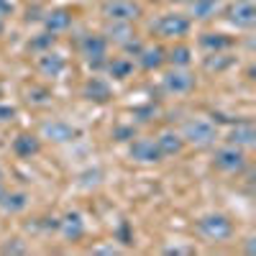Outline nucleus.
Instances as JSON below:
<instances>
[{
    "mask_svg": "<svg viewBox=\"0 0 256 256\" xmlns=\"http://www.w3.org/2000/svg\"><path fill=\"white\" fill-rule=\"evenodd\" d=\"M90 254H108L110 256V254H120V248L118 246H92Z\"/></svg>",
    "mask_w": 256,
    "mask_h": 256,
    "instance_id": "nucleus-34",
    "label": "nucleus"
},
{
    "mask_svg": "<svg viewBox=\"0 0 256 256\" xmlns=\"http://www.w3.org/2000/svg\"><path fill=\"white\" fill-rule=\"evenodd\" d=\"M198 233L208 244H228L236 228H233V220L223 212H208L198 220Z\"/></svg>",
    "mask_w": 256,
    "mask_h": 256,
    "instance_id": "nucleus-2",
    "label": "nucleus"
},
{
    "mask_svg": "<svg viewBox=\"0 0 256 256\" xmlns=\"http://www.w3.org/2000/svg\"><path fill=\"white\" fill-rule=\"evenodd\" d=\"M100 16L105 20H123V24H134L144 16V6L138 0H102Z\"/></svg>",
    "mask_w": 256,
    "mask_h": 256,
    "instance_id": "nucleus-4",
    "label": "nucleus"
},
{
    "mask_svg": "<svg viewBox=\"0 0 256 256\" xmlns=\"http://www.w3.org/2000/svg\"><path fill=\"white\" fill-rule=\"evenodd\" d=\"M28 208V195L26 192H3V198H0V210L6 212V216H18V212H24Z\"/></svg>",
    "mask_w": 256,
    "mask_h": 256,
    "instance_id": "nucleus-23",
    "label": "nucleus"
},
{
    "mask_svg": "<svg viewBox=\"0 0 256 256\" xmlns=\"http://www.w3.org/2000/svg\"><path fill=\"white\" fill-rule=\"evenodd\" d=\"M41 24H44V31L49 34H64L70 26H72V10L70 8H52L44 13V18H41Z\"/></svg>",
    "mask_w": 256,
    "mask_h": 256,
    "instance_id": "nucleus-18",
    "label": "nucleus"
},
{
    "mask_svg": "<svg viewBox=\"0 0 256 256\" xmlns=\"http://www.w3.org/2000/svg\"><path fill=\"white\" fill-rule=\"evenodd\" d=\"M169 3H174V6H187L190 0H169Z\"/></svg>",
    "mask_w": 256,
    "mask_h": 256,
    "instance_id": "nucleus-37",
    "label": "nucleus"
},
{
    "mask_svg": "<svg viewBox=\"0 0 256 256\" xmlns=\"http://www.w3.org/2000/svg\"><path fill=\"white\" fill-rule=\"evenodd\" d=\"M198 44L205 52H228V49L236 46V38L228 36V34H220V31H202L198 36Z\"/></svg>",
    "mask_w": 256,
    "mask_h": 256,
    "instance_id": "nucleus-19",
    "label": "nucleus"
},
{
    "mask_svg": "<svg viewBox=\"0 0 256 256\" xmlns=\"http://www.w3.org/2000/svg\"><path fill=\"white\" fill-rule=\"evenodd\" d=\"M223 0H190L187 3V16L190 20H212L220 16Z\"/></svg>",
    "mask_w": 256,
    "mask_h": 256,
    "instance_id": "nucleus-16",
    "label": "nucleus"
},
{
    "mask_svg": "<svg viewBox=\"0 0 256 256\" xmlns=\"http://www.w3.org/2000/svg\"><path fill=\"white\" fill-rule=\"evenodd\" d=\"M134 116H136L138 120H144V123H146V120H152V118H154V105H146V108H136Z\"/></svg>",
    "mask_w": 256,
    "mask_h": 256,
    "instance_id": "nucleus-31",
    "label": "nucleus"
},
{
    "mask_svg": "<svg viewBox=\"0 0 256 256\" xmlns=\"http://www.w3.org/2000/svg\"><path fill=\"white\" fill-rule=\"evenodd\" d=\"M246 241H248V244H246V254H256V246H254V241H256V238H254V236H248Z\"/></svg>",
    "mask_w": 256,
    "mask_h": 256,
    "instance_id": "nucleus-36",
    "label": "nucleus"
},
{
    "mask_svg": "<svg viewBox=\"0 0 256 256\" xmlns=\"http://www.w3.org/2000/svg\"><path fill=\"white\" fill-rule=\"evenodd\" d=\"M62 233V238L67 241V244H77L82 236H84V230H88V226H84V218H82V212L77 210H70V212H64V216L59 218V228Z\"/></svg>",
    "mask_w": 256,
    "mask_h": 256,
    "instance_id": "nucleus-11",
    "label": "nucleus"
},
{
    "mask_svg": "<svg viewBox=\"0 0 256 256\" xmlns=\"http://www.w3.org/2000/svg\"><path fill=\"white\" fill-rule=\"evenodd\" d=\"M190 28H192L190 16H187V13H177V10L159 16V20L154 24V31H156L162 38H172V41L184 38V36L190 34Z\"/></svg>",
    "mask_w": 256,
    "mask_h": 256,
    "instance_id": "nucleus-7",
    "label": "nucleus"
},
{
    "mask_svg": "<svg viewBox=\"0 0 256 256\" xmlns=\"http://www.w3.org/2000/svg\"><path fill=\"white\" fill-rule=\"evenodd\" d=\"M105 72H108L113 80H128L134 74V70H136V64H134V59L131 56H108V62H105V67H102Z\"/></svg>",
    "mask_w": 256,
    "mask_h": 256,
    "instance_id": "nucleus-22",
    "label": "nucleus"
},
{
    "mask_svg": "<svg viewBox=\"0 0 256 256\" xmlns=\"http://www.w3.org/2000/svg\"><path fill=\"white\" fill-rule=\"evenodd\" d=\"M128 156L138 164H159L164 156L156 146V138L152 136H134L128 144Z\"/></svg>",
    "mask_w": 256,
    "mask_h": 256,
    "instance_id": "nucleus-9",
    "label": "nucleus"
},
{
    "mask_svg": "<svg viewBox=\"0 0 256 256\" xmlns=\"http://www.w3.org/2000/svg\"><path fill=\"white\" fill-rule=\"evenodd\" d=\"M3 31H6V18H0V36H3Z\"/></svg>",
    "mask_w": 256,
    "mask_h": 256,
    "instance_id": "nucleus-38",
    "label": "nucleus"
},
{
    "mask_svg": "<svg viewBox=\"0 0 256 256\" xmlns=\"http://www.w3.org/2000/svg\"><path fill=\"white\" fill-rule=\"evenodd\" d=\"M244 3H256V0H244Z\"/></svg>",
    "mask_w": 256,
    "mask_h": 256,
    "instance_id": "nucleus-42",
    "label": "nucleus"
},
{
    "mask_svg": "<svg viewBox=\"0 0 256 256\" xmlns=\"http://www.w3.org/2000/svg\"><path fill=\"white\" fill-rule=\"evenodd\" d=\"M141 49H144V41L138 38V34H136L134 38H128L126 44L120 46V52H123L126 56H138V54H141Z\"/></svg>",
    "mask_w": 256,
    "mask_h": 256,
    "instance_id": "nucleus-28",
    "label": "nucleus"
},
{
    "mask_svg": "<svg viewBox=\"0 0 256 256\" xmlns=\"http://www.w3.org/2000/svg\"><path fill=\"white\" fill-rule=\"evenodd\" d=\"M10 148H13V154L18 159H31V156H36L41 152V136H36V134H18L13 138Z\"/></svg>",
    "mask_w": 256,
    "mask_h": 256,
    "instance_id": "nucleus-20",
    "label": "nucleus"
},
{
    "mask_svg": "<svg viewBox=\"0 0 256 256\" xmlns=\"http://www.w3.org/2000/svg\"><path fill=\"white\" fill-rule=\"evenodd\" d=\"M248 164V156L244 148L233 146V144H226V146H218L212 152V166L223 174H241Z\"/></svg>",
    "mask_w": 256,
    "mask_h": 256,
    "instance_id": "nucleus-3",
    "label": "nucleus"
},
{
    "mask_svg": "<svg viewBox=\"0 0 256 256\" xmlns=\"http://www.w3.org/2000/svg\"><path fill=\"white\" fill-rule=\"evenodd\" d=\"M164 254H169V256H182V254H195V248H192V246H166Z\"/></svg>",
    "mask_w": 256,
    "mask_h": 256,
    "instance_id": "nucleus-33",
    "label": "nucleus"
},
{
    "mask_svg": "<svg viewBox=\"0 0 256 256\" xmlns=\"http://www.w3.org/2000/svg\"><path fill=\"white\" fill-rule=\"evenodd\" d=\"M136 136V126L131 123V126H118V128H113V138L116 141H131Z\"/></svg>",
    "mask_w": 256,
    "mask_h": 256,
    "instance_id": "nucleus-29",
    "label": "nucleus"
},
{
    "mask_svg": "<svg viewBox=\"0 0 256 256\" xmlns=\"http://www.w3.org/2000/svg\"><path fill=\"white\" fill-rule=\"evenodd\" d=\"M180 136L184 138V146H195V148H210L220 141L218 123L210 118H190L182 123Z\"/></svg>",
    "mask_w": 256,
    "mask_h": 256,
    "instance_id": "nucleus-1",
    "label": "nucleus"
},
{
    "mask_svg": "<svg viewBox=\"0 0 256 256\" xmlns=\"http://www.w3.org/2000/svg\"><path fill=\"white\" fill-rule=\"evenodd\" d=\"M100 34L105 36V41H108V44H113V46H118V49L126 44L128 38L136 36L134 24H123V20H105V26H102Z\"/></svg>",
    "mask_w": 256,
    "mask_h": 256,
    "instance_id": "nucleus-14",
    "label": "nucleus"
},
{
    "mask_svg": "<svg viewBox=\"0 0 256 256\" xmlns=\"http://www.w3.org/2000/svg\"><path fill=\"white\" fill-rule=\"evenodd\" d=\"M108 41L102 34H84L80 38V54L84 56V62L90 64L92 70H102L105 62H108Z\"/></svg>",
    "mask_w": 256,
    "mask_h": 256,
    "instance_id": "nucleus-5",
    "label": "nucleus"
},
{
    "mask_svg": "<svg viewBox=\"0 0 256 256\" xmlns=\"http://www.w3.org/2000/svg\"><path fill=\"white\" fill-rule=\"evenodd\" d=\"M236 64V56H230L228 52H208V56H202V67L208 72H226Z\"/></svg>",
    "mask_w": 256,
    "mask_h": 256,
    "instance_id": "nucleus-24",
    "label": "nucleus"
},
{
    "mask_svg": "<svg viewBox=\"0 0 256 256\" xmlns=\"http://www.w3.org/2000/svg\"><path fill=\"white\" fill-rule=\"evenodd\" d=\"M0 254H10V256H16V254H28V246H26V241L24 238H8L3 246H0Z\"/></svg>",
    "mask_w": 256,
    "mask_h": 256,
    "instance_id": "nucleus-27",
    "label": "nucleus"
},
{
    "mask_svg": "<svg viewBox=\"0 0 256 256\" xmlns=\"http://www.w3.org/2000/svg\"><path fill=\"white\" fill-rule=\"evenodd\" d=\"M156 146H159V152L162 156H180L184 152V138L180 136V131H162L156 136Z\"/></svg>",
    "mask_w": 256,
    "mask_h": 256,
    "instance_id": "nucleus-21",
    "label": "nucleus"
},
{
    "mask_svg": "<svg viewBox=\"0 0 256 256\" xmlns=\"http://www.w3.org/2000/svg\"><path fill=\"white\" fill-rule=\"evenodd\" d=\"M148 3H164V0H148Z\"/></svg>",
    "mask_w": 256,
    "mask_h": 256,
    "instance_id": "nucleus-41",
    "label": "nucleus"
},
{
    "mask_svg": "<svg viewBox=\"0 0 256 256\" xmlns=\"http://www.w3.org/2000/svg\"><path fill=\"white\" fill-rule=\"evenodd\" d=\"M226 141L233 144V146H238V148H244V152L254 148V146H256V128H254V123H251V120L236 123V126L228 131V138H226Z\"/></svg>",
    "mask_w": 256,
    "mask_h": 256,
    "instance_id": "nucleus-15",
    "label": "nucleus"
},
{
    "mask_svg": "<svg viewBox=\"0 0 256 256\" xmlns=\"http://www.w3.org/2000/svg\"><path fill=\"white\" fill-rule=\"evenodd\" d=\"M192 59H195V52L187 44H174L172 49H166V64L169 67H190Z\"/></svg>",
    "mask_w": 256,
    "mask_h": 256,
    "instance_id": "nucleus-25",
    "label": "nucleus"
},
{
    "mask_svg": "<svg viewBox=\"0 0 256 256\" xmlns=\"http://www.w3.org/2000/svg\"><path fill=\"white\" fill-rule=\"evenodd\" d=\"M162 88L169 95H190L192 90L198 88V77L192 74L187 67H172L169 72H164Z\"/></svg>",
    "mask_w": 256,
    "mask_h": 256,
    "instance_id": "nucleus-8",
    "label": "nucleus"
},
{
    "mask_svg": "<svg viewBox=\"0 0 256 256\" xmlns=\"http://www.w3.org/2000/svg\"><path fill=\"white\" fill-rule=\"evenodd\" d=\"M54 44H56V36L49 34V31H44V34H38V36H34V38L28 41V49L36 52V54H44V52H49Z\"/></svg>",
    "mask_w": 256,
    "mask_h": 256,
    "instance_id": "nucleus-26",
    "label": "nucleus"
},
{
    "mask_svg": "<svg viewBox=\"0 0 256 256\" xmlns=\"http://www.w3.org/2000/svg\"><path fill=\"white\" fill-rule=\"evenodd\" d=\"M16 10V6L10 3V0H0V18H6V16H10Z\"/></svg>",
    "mask_w": 256,
    "mask_h": 256,
    "instance_id": "nucleus-35",
    "label": "nucleus"
},
{
    "mask_svg": "<svg viewBox=\"0 0 256 256\" xmlns=\"http://www.w3.org/2000/svg\"><path fill=\"white\" fill-rule=\"evenodd\" d=\"M118 238H120L123 246H131V244H134V236H131V228H128V223H120V228H118Z\"/></svg>",
    "mask_w": 256,
    "mask_h": 256,
    "instance_id": "nucleus-30",
    "label": "nucleus"
},
{
    "mask_svg": "<svg viewBox=\"0 0 256 256\" xmlns=\"http://www.w3.org/2000/svg\"><path fill=\"white\" fill-rule=\"evenodd\" d=\"M82 98L90 100V102H98V105L110 102V100H113V88H110L108 80L90 77L88 82H84V88H82Z\"/></svg>",
    "mask_w": 256,
    "mask_h": 256,
    "instance_id": "nucleus-13",
    "label": "nucleus"
},
{
    "mask_svg": "<svg viewBox=\"0 0 256 256\" xmlns=\"http://www.w3.org/2000/svg\"><path fill=\"white\" fill-rule=\"evenodd\" d=\"M80 136V131L67 123V120H62V118H52L46 123H41V138H46L56 146H64V144H72L74 138Z\"/></svg>",
    "mask_w": 256,
    "mask_h": 256,
    "instance_id": "nucleus-10",
    "label": "nucleus"
},
{
    "mask_svg": "<svg viewBox=\"0 0 256 256\" xmlns=\"http://www.w3.org/2000/svg\"><path fill=\"white\" fill-rule=\"evenodd\" d=\"M16 118V108L13 105H0V123H10Z\"/></svg>",
    "mask_w": 256,
    "mask_h": 256,
    "instance_id": "nucleus-32",
    "label": "nucleus"
},
{
    "mask_svg": "<svg viewBox=\"0 0 256 256\" xmlns=\"http://www.w3.org/2000/svg\"><path fill=\"white\" fill-rule=\"evenodd\" d=\"M3 192H6V182H0V198H3Z\"/></svg>",
    "mask_w": 256,
    "mask_h": 256,
    "instance_id": "nucleus-39",
    "label": "nucleus"
},
{
    "mask_svg": "<svg viewBox=\"0 0 256 256\" xmlns=\"http://www.w3.org/2000/svg\"><path fill=\"white\" fill-rule=\"evenodd\" d=\"M36 70L44 74V77H62V72L67 70V59H64L59 52H44V54H38L36 59Z\"/></svg>",
    "mask_w": 256,
    "mask_h": 256,
    "instance_id": "nucleus-17",
    "label": "nucleus"
},
{
    "mask_svg": "<svg viewBox=\"0 0 256 256\" xmlns=\"http://www.w3.org/2000/svg\"><path fill=\"white\" fill-rule=\"evenodd\" d=\"M0 182H6V172H3V166H0Z\"/></svg>",
    "mask_w": 256,
    "mask_h": 256,
    "instance_id": "nucleus-40",
    "label": "nucleus"
},
{
    "mask_svg": "<svg viewBox=\"0 0 256 256\" xmlns=\"http://www.w3.org/2000/svg\"><path fill=\"white\" fill-rule=\"evenodd\" d=\"M136 62H138V67L144 72H156V70H162L166 64V49L162 44H144V49L136 56Z\"/></svg>",
    "mask_w": 256,
    "mask_h": 256,
    "instance_id": "nucleus-12",
    "label": "nucleus"
},
{
    "mask_svg": "<svg viewBox=\"0 0 256 256\" xmlns=\"http://www.w3.org/2000/svg\"><path fill=\"white\" fill-rule=\"evenodd\" d=\"M220 16L228 26L238 28V31H251L256 26V3L236 0V3H230V6H223Z\"/></svg>",
    "mask_w": 256,
    "mask_h": 256,
    "instance_id": "nucleus-6",
    "label": "nucleus"
}]
</instances>
